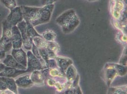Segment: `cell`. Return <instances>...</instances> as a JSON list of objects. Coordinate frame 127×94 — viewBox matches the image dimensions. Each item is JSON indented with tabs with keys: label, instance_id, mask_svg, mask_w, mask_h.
I'll use <instances>...</instances> for the list:
<instances>
[{
	"label": "cell",
	"instance_id": "obj_1",
	"mask_svg": "<svg viewBox=\"0 0 127 94\" xmlns=\"http://www.w3.org/2000/svg\"><path fill=\"white\" fill-rule=\"evenodd\" d=\"M21 7L24 20L34 27L49 21L55 5L53 4L40 8L22 5Z\"/></svg>",
	"mask_w": 127,
	"mask_h": 94
},
{
	"label": "cell",
	"instance_id": "obj_2",
	"mask_svg": "<svg viewBox=\"0 0 127 94\" xmlns=\"http://www.w3.org/2000/svg\"><path fill=\"white\" fill-rule=\"evenodd\" d=\"M56 21L61 26L64 33H69L74 31L80 24L78 16L72 9L64 12L56 19Z\"/></svg>",
	"mask_w": 127,
	"mask_h": 94
},
{
	"label": "cell",
	"instance_id": "obj_3",
	"mask_svg": "<svg viewBox=\"0 0 127 94\" xmlns=\"http://www.w3.org/2000/svg\"><path fill=\"white\" fill-rule=\"evenodd\" d=\"M2 32L0 38V43L3 51L6 53L12 49L11 41V27L6 19L2 22Z\"/></svg>",
	"mask_w": 127,
	"mask_h": 94
},
{
	"label": "cell",
	"instance_id": "obj_4",
	"mask_svg": "<svg viewBox=\"0 0 127 94\" xmlns=\"http://www.w3.org/2000/svg\"><path fill=\"white\" fill-rule=\"evenodd\" d=\"M17 26L19 28L22 39V45L25 49L31 50L32 46V38L29 35L27 30L26 22L24 19L17 24Z\"/></svg>",
	"mask_w": 127,
	"mask_h": 94
},
{
	"label": "cell",
	"instance_id": "obj_5",
	"mask_svg": "<svg viewBox=\"0 0 127 94\" xmlns=\"http://www.w3.org/2000/svg\"><path fill=\"white\" fill-rule=\"evenodd\" d=\"M5 19L11 27L16 26L18 24L22 21L24 19L21 6H16L10 10V13Z\"/></svg>",
	"mask_w": 127,
	"mask_h": 94
},
{
	"label": "cell",
	"instance_id": "obj_6",
	"mask_svg": "<svg viewBox=\"0 0 127 94\" xmlns=\"http://www.w3.org/2000/svg\"><path fill=\"white\" fill-rule=\"evenodd\" d=\"M27 55V66L26 71L30 73L35 70H41L43 67L40 61L36 58L31 50H28Z\"/></svg>",
	"mask_w": 127,
	"mask_h": 94
},
{
	"label": "cell",
	"instance_id": "obj_7",
	"mask_svg": "<svg viewBox=\"0 0 127 94\" xmlns=\"http://www.w3.org/2000/svg\"><path fill=\"white\" fill-rule=\"evenodd\" d=\"M11 56L21 65L27 66V55L25 51L21 48L11 49Z\"/></svg>",
	"mask_w": 127,
	"mask_h": 94
},
{
	"label": "cell",
	"instance_id": "obj_8",
	"mask_svg": "<svg viewBox=\"0 0 127 94\" xmlns=\"http://www.w3.org/2000/svg\"><path fill=\"white\" fill-rule=\"evenodd\" d=\"M11 41L12 48L17 49L22 47V39L21 34L17 26L11 27Z\"/></svg>",
	"mask_w": 127,
	"mask_h": 94
},
{
	"label": "cell",
	"instance_id": "obj_9",
	"mask_svg": "<svg viewBox=\"0 0 127 94\" xmlns=\"http://www.w3.org/2000/svg\"><path fill=\"white\" fill-rule=\"evenodd\" d=\"M26 73V70H22L5 66L4 69L0 72V76L15 78Z\"/></svg>",
	"mask_w": 127,
	"mask_h": 94
},
{
	"label": "cell",
	"instance_id": "obj_10",
	"mask_svg": "<svg viewBox=\"0 0 127 94\" xmlns=\"http://www.w3.org/2000/svg\"><path fill=\"white\" fill-rule=\"evenodd\" d=\"M6 66L16 68L22 70H26L27 67L18 63L11 56V55H6L5 57L2 62Z\"/></svg>",
	"mask_w": 127,
	"mask_h": 94
},
{
	"label": "cell",
	"instance_id": "obj_11",
	"mask_svg": "<svg viewBox=\"0 0 127 94\" xmlns=\"http://www.w3.org/2000/svg\"><path fill=\"white\" fill-rule=\"evenodd\" d=\"M15 80L17 87L23 89L30 88L34 85V83L31 78L30 74L19 77Z\"/></svg>",
	"mask_w": 127,
	"mask_h": 94
},
{
	"label": "cell",
	"instance_id": "obj_12",
	"mask_svg": "<svg viewBox=\"0 0 127 94\" xmlns=\"http://www.w3.org/2000/svg\"><path fill=\"white\" fill-rule=\"evenodd\" d=\"M0 80L2 81L5 83L8 90H10L14 94H18L17 86L14 78L0 76Z\"/></svg>",
	"mask_w": 127,
	"mask_h": 94
},
{
	"label": "cell",
	"instance_id": "obj_13",
	"mask_svg": "<svg viewBox=\"0 0 127 94\" xmlns=\"http://www.w3.org/2000/svg\"><path fill=\"white\" fill-rule=\"evenodd\" d=\"M57 65L63 72H65L69 66L73 64L72 60L68 58L55 57Z\"/></svg>",
	"mask_w": 127,
	"mask_h": 94
},
{
	"label": "cell",
	"instance_id": "obj_14",
	"mask_svg": "<svg viewBox=\"0 0 127 94\" xmlns=\"http://www.w3.org/2000/svg\"><path fill=\"white\" fill-rule=\"evenodd\" d=\"M31 78L34 85H42L44 80V76L40 70H35L30 74Z\"/></svg>",
	"mask_w": 127,
	"mask_h": 94
},
{
	"label": "cell",
	"instance_id": "obj_15",
	"mask_svg": "<svg viewBox=\"0 0 127 94\" xmlns=\"http://www.w3.org/2000/svg\"><path fill=\"white\" fill-rule=\"evenodd\" d=\"M107 66H105L106 68V78L109 86L111 83L112 80L116 76L119 75L118 73L115 68H113L109 64H107Z\"/></svg>",
	"mask_w": 127,
	"mask_h": 94
},
{
	"label": "cell",
	"instance_id": "obj_16",
	"mask_svg": "<svg viewBox=\"0 0 127 94\" xmlns=\"http://www.w3.org/2000/svg\"><path fill=\"white\" fill-rule=\"evenodd\" d=\"M33 43L37 48L47 47L48 41L45 40L42 37L36 36L32 38Z\"/></svg>",
	"mask_w": 127,
	"mask_h": 94
},
{
	"label": "cell",
	"instance_id": "obj_17",
	"mask_svg": "<svg viewBox=\"0 0 127 94\" xmlns=\"http://www.w3.org/2000/svg\"><path fill=\"white\" fill-rule=\"evenodd\" d=\"M66 77L69 82H72L75 80L76 78L77 72L75 68L73 65H70L66 71Z\"/></svg>",
	"mask_w": 127,
	"mask_h": 94
},
{
	"label": "cell",
	"instance_id": "obj_18",
	"mask_svg": "<svg viewBox=\"0 0 127 94\" xmlns=\"http://www.w3.org/2000/svg\"><path fill=\"white\" fill-rule=\"evenodd\" d=\"M42 36L47 41L53 42L56 38L57 34L53 31L47 30L44 32Z\"/></svg>",
	"mask_w": 127,
	"mask_h": 94
},
{
	"label": "cell",
	"instance_id": "obj_19",
	"mask_svg": "<svg viewBox=\"0 0 127 94\" xmlns=\"http://www.w3.org/2000/svg\"><path fill=\"white\" fill-rule=\"evenodd\" d=\"M111 67L115 68L118 74L121 76L125 75L127 73V67L124 66H122L121 65L117 64H113V63H109Z\"/></svg>",
	"mask_w": 127,
	"mask_h": 94
},
{
	"label": "cell",
	"instance_id": "obj_20",
	"mask_svg": "<svg viewBox=\"0 0 127 94\" xmlns=\"http://www.w3.org/2000/svg\"><path fill=\"white\" fill-rule=\"evenodd\" d=\"M0 2L10 11L17 6L16 0H0Z\"/></svg>",
	"mask_w": 127,
	"mask_h": 94
},
{
	"label": "cell",
	"instance_id": "obj_21",
	"mask_svg": "<svg viewBox=\"0 0 127 94\" xmlns=\"http://www.w3.org/2000/svg\"><path fill=\"white\" fill-rule=\"evenodd\" d=\"M26 23L27 25V30L30 36L32 37V38L36 36L42 37L37 33V31L34 29V26H32V25L30 23L28 22H26Z\"/></svg>",
	"mask_w": 127,
	"mask_h": 94
},
{
	"label": "cell",
	"instance_id": "obj_22",
	"mask_svg": "<svg viewBox=\"0 0 127 94\" xmlns=\"http://www.w3.org/2000/svg\"><path fill=\"white\" fill-rule=\"evenodd\" d=\"M48 48L53 51L55 53L58 52L60 51V47L58 44L55 42H48Z\"/></svg>",
	"mask_w": 127,
	"mask_h": 94
},
{
	"label": "cell",
	"instance_id": "obj_23",
	"mask_svg": "<svg viewBox=\"0 0 127 94\" xmlns=\"http://www.w3.org/2000/svg\"><path fill=\"white\" fill-rule=\"evenodd\" d=\"M58 0H41V4L43 6L53 4L54 3L57 2Z\"/></svg>",
	"mask_w": 127,
	"mask_h": 94
},
{
	"label": "cell",
	"instance_id": "obj_24",
	"mask_svg": "<svg viewBox=\"0 0 127 94\" xmlns=\"http://www.w3.org/2000/svg\"><path fill=\"white\" fill-rule=\"evenodd\" d=\"M50 75H51L52 76H59L60 75V73L59 72L58 70H57V69H51L50 71V73H49Z\"/></svg>",
	"mask_w": 127,
	"mask_h": 94
},
{
	"label": "cell",
	"instance_id": "obj_25",
	"mask_svg": "<svg viewBox=\"0 0 127 94\" xmlns=\"http://www.w3.org/2000/svg\"><path fill=\"white\" fill-rule=\"evenodd\" d=\"M7 89H8L7 88L5 83L2 81L0 80V91L5 90Z\"/></svg>",
	"mask_w": 127,
	"mask_h": 94
},
{
	"label": "cell",
	"instance_id": "obj_26",
	"mask_svg": "<svg viewBox=\"0 0 127 94\" xmlns=\"http://www.w3.org/2000/svg\"><path fill=\"white\" fill-rule=\"evenodd\" d=\"M6 56V52L4 51H0V63L2 62L3 59L5 58Z\"/></svg>",
	"mask_w": 127,
	"mask_h": 94
},
{
	"label": "cell",
	"instance_id": "obj_27",
	"mask_svg": "<svg viewBox=\"0 0 127 94\" xmlns=\"http://www.w3.org/2000/svg\"><path fill=\"white\" fill-rule=\"evenodd\" d=\"M5 67V65L4 64H3L2 63H0V72H1L4 69Z\"/></svg>",
	"mask_w": 127,
	"mask_h": 94
},
{
	"label": "cell",
	"instance_id": "obj_28",
	"mask_svg": "<svg viewBox=\"0 0 127 94\" xmlns=\"http://www.w3.org/2000/svg\"><path fill=\"white\" fill-rule=\"evenodd\" d=\"M86 0L90 1V2H95V1H98L100 0Z\"/></svg>",
	"mask_w": 127,
	"mask_h": 94
},
{
	"label": "cell",
	"instance_id": "obj_29",
	"mask_svg": "<svg viewBox=\"0 0 127 94\" xmlns=\"http://www.w3.org/2000/svg\"><path fill=\"white\" fill-rule=\"evenodd\" d=\"M3 51V49L2 48V47H1V45H0V51Z\"/></svg>",
	"mask_w": 127,
	"mask_h": 94
}]
</instances>
